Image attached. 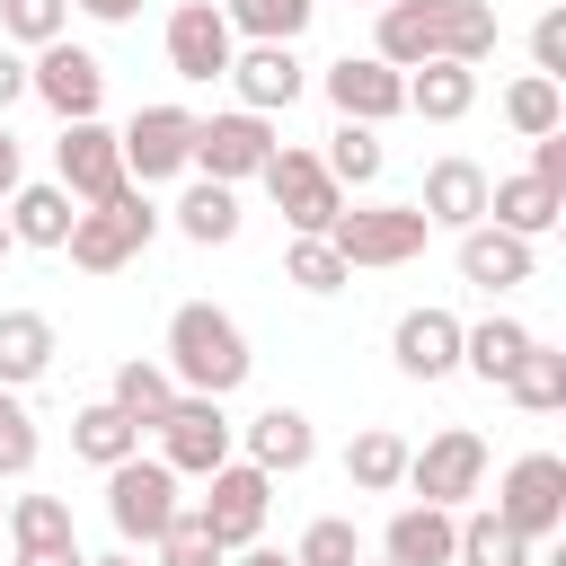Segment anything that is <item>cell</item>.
<instances>
[{
    "instance_id": "6",
    "label": "cell",
    "mask_w": 566,
    "mask_h": 566,
    "mask_svg": "<svg viewBox=\"0 0 566 566\" xmlns=\"http://www.w3.org/2000/svg\"><path fill=\"white\" fill-rule=\"evenodd\" d=\"M504 531H522V539H557V522H566V460L557 451H522L513 469H504V486H495V504H486Z\"/></svg>"
},
{
    "instance_id": "21",
    "label": "cell",
    "mask_w": 566,
    "mask_h": 566,
    "mask_svg": "<svg viewBox=\"0 0 566 566\" xmlns=\"http://www.w3.org/2000/svg\"><path fill=\"white\" fill-rule=\"evenodd\" d=\"M460 283H478V292H504V283H531V239H513V230H460Z\"/></svg>"
},
{
    "instance_id": "51",
    "label": "cell",
    "mask_w": 566,
    "mask_h": 566,
    "mask_svg": "<svg viewBox=\"0 0 566 566\" xmlns=\"http://www.w3.org/2000/svg\"><path fill=\"white\" fill-rule=\"evenodd\" d=\"M0 248H9V212H0Z\"/></svg>"
},
{
    "instance_id": "37",
    "label": "cell",
    "mask_w": 566,
    "mask_h": 566,
    "mask_svg": "<svg viewBox=\"0 0 566 566\" xmlns=\"http://www.w3.org/2000/svg\"><path fill=\"white\" fill-rule=\"evenodd\" d=\"M318 168H327L336 186H371V177H380V133H371V124H336Z\"/></svg>"
},
{
    "instance_id": "11",
    "label": "cell",
    "mask_w": 566,
    "mask_h": 566,
    "mask_svg": "<svg viewBox=\"0 0 566 566\" xmlns=\"http://www.w3.org/2000/svg\"><path fill=\"white\" fill-rule=\"evenodd\" d=\"M407 486H416L424 504H442V513H451L460 495H478V486H486V442H478L469 424H442L424 451H407Z\"/></svg>"
},
{
    "instance_id": "34",
    "label": "cell",
    "mask_w": 566,
    "mask_h": 566,
    "mask_svg": "<svg viewBox=\"0 0 566 566\" xmlns=\"http://www.w3.org/2000/svg\"><path fill=\"white\" fill-rule=\"evenodd\" d=\"M221 18H230V35H256V44H292V35L318 18V0H221Z\"/></svg>"
},
{
    "instance_id": "2",
    "label": "cell",
    "mask_w": 566,
    "mask_h": 566,
    "mask_svg": "<svg viewBox=\"0 0 566 566\" xmlns=\"http://www.w3.org/2000/svg\"><path fill=\"white\" fill-rule=\"evenodd\" d=\"M248 336H239V318L230 310H212V301H186L177 318H168V380L186 389V398H230L239 380H248Z\"/></svg>"
},
{
    "instance_id": "7",
    "label": "cell",
    "mask_w": 566,
    "mask_h": 566,
    "mask_svg": "<svg viewBox=\"0 0 566 566\" xmlns=\"http://www.w3.org/2000/svg\"><path fill=\"white\" fill-rule=\"evenodd\" d=\"M283 142H274V124L265 115H248V106H230V115H195V168L212 177V186H239V177H265V159H274Z\"/></svg>"
},
{
    "instance_id": "49",
    "label": "cell",
    "mask_w": 566,
    "mask_h": 566,
    "mask_svg": "<svg viewBox=\"0 0 566 566\" xmlns=\"http://www.w3.org/2000/svg\"><path fill=\"white\" fill-rule=\"evenodd\" d=\"M239 566H292V557H274V548H248V557H239Z\"/></svg>"
},
{
    "instance_id": "27",
    "label": "cell",
    "mask_w": 566,
    "mask_h": 566,
    "mask_svg": "<svg viewBox=\"0 0 566 566\" xmlns=\"http://www.w3.org/2000/svg\"><path fill=\"white\" fill-rule=\"evenodd\" d=\"M531 354V327L522 318H478V327H460V363L486 380V389H504V371Z\"/></svg>"
},
{
    "instance_id": "19",
    "label": "cell",
    "mask_w": 566,
    "mask_h": 566,
    "mask_svg": "<svg viewBox=\"0 0 566 566\" xmlns=\"http://www.w3.org/2000/svg\"><path fill=\"white\" fill-rule=\"evenodd\" d=\"M416 212H424L433 230H478V221H486V168H478V159H433Z\"/></svg>"
},
{
    "instance_id": "28",
    "label": "cell",
    "mask_w": 566,
    "mask_h": 566,
    "mask_svg": "<svg viewBox=\"0 0 566 566\" xmlns=\"http://www.w3.org/2000/svg\"><path fill=\"white\" fill-rule=\"evenodd\" d=\"M345 478H354V495H389V486H407V442H398L389 424H363V433L345 442Z\"/></svg>"
},
{
    "instance_id": "36",
    "label": "cell",
    "mask_w": 566,
    "mask_h": 566,
    "mask_svg": "<svg viewBox=\"0 0 566 566\" xmlns=\"http://www.w3.org/2000/svg\"><path fill=\"white\" fill-rule=\"evenodd\" d=\"M0 531H9L18 548H71V539H80V531H71V504H62V495H18Z\"/></svg>"
},
{
    "instance_id": "40",
    "label": "cell",
    "mask_w": 566,
    "mask_h": 566,
    "mask_svg": "<svg viewBox=\"0 0 566 566\" xmlns=\"http://www.w3.org/2000/svg\"><path fill=\"white\" fill-rule=\"evenodd\" d=\"M62 18H71V0H0V35H18V44H62Z\"/></svg>"
},
{
    "instance_id": "20",
    "label": "cell",
    "mask_w": 566,
    "mask_h": 566,
    "mask_svg": "<svg viewBox=\"0 0 566 566\" xmlns=\"http://www.w3.org/2000/svg\"><path fill=\"white\" fill-rule=\"evenodd\" d=\"M451 531H460V513H442V504H407V513H389L380 557H389V566H451Z\"/></svg>"
},
{
    "instance_id": "46",
    "label": "cell",
    "mask_w": 566,
    "mask_h": 566,
    "mask_svg": "<svg viewBox=\"0 0 566 566\" xmlns=\"http://www.w3.org/2000/svg\"><path fill=\"white\" fill-rule=\"evenodd\" d=\"M18 566H88V557H80V539H71V548H18Z\"/></svg>"
},
{
    "instance_id": "41",
    "label": "cell",
    "mask_w": 566,
    "mask_h": 566,
    "mask_svg": "<svg viewBox=\"0 0 566 566\" xmlns=\"http://www.w3.org/2000/svg\"><path fill=\"white\" fill-rule=\"evenodd\" d=\"M283 274H292L301 292H336V283H354V274H345V256H336L327 239H292V256H283Z\"/></svg>"
},
{
    "instance_id": "16",
    "label": "cell",
    "mask_w": 566,
    "mask_h": 566,
    "mask_svg": "<svg viewBox=\"0 0 566 566\" xmlns=\"http://www.w3.org/2000/svg\"><path fill=\"white\" fill-rule=\"evenodd\" d=\"M327 97H336V115L345 124H389V115H407V71H389V62H371V53H345V62H327Z\"/></svg>"
},
{
    "instance_id": "33",
    "label": "cell",
    "mask_w": 566,
    "mask_h": 566,
    "mask_svg": "<svg viewBox=\"0 0 566 566\" xmlns=\"http://www.w3.org/2000/svg\"><path fill=\"white\" fill-rule=\"evenodd\" d=\"M451 566H531V539L504 531L495 513H469V522L451 531Z\"/></svg>"
},
{
    "instance_id": "17",
    "label": "cell",
    "mask_w": 566,
    "mask_h": 566,
    "mask_svg": "<svg viewBox=\"0 0 566 566\" xmlns=\"http://www.w3.org/2000/svg\"><path fill=\"white\" fill-rule=\"evenodd\" d=\"M230 88H239L248 115H274V106H292L310 80H301V53H292V44H248V53H230Z\"/></svg>"
},
{
    "instance_id": "42",
    "label": "cell",
    "mask_w": 566,
    "mask_h": 566,
    "mask_svg": "<svg viewBox=\"0 0 566 566\" xmlns=\"http://www.w3.org/2000/svg\"><path fill=\"white\" fill-rule=\"evenodd\" d=\"M35 469V416L18 407V389H0V478H27Z\"/></svg>"
},
{
    "instance_id": "15",
    "label": "cell",
    "mask_w": 566,
    "mask_h": 566,
    "mask_svg": "<svg viewBox=\"0 0 566 566\" xmlns=\"http://www.w3.org/2000/svg\"><path fill=\"white\" fill-rule=\"evenodd\" d=\"M27 88H35L62 124H88V115H97V97H106V62H97L88 44H44V53H35V71H27Z\"/></svg>"
},
{
    "instance_id": "54",
    "label": "cell",
    "mask_w": 566,
    "mask_h": 566,
    "mask_svg": "<svg viewBox=\"0 0 566 566\" xmlns=\"http://www.w3.org/2000/svg\"><path fill=\"white\" fill-rule=\"evenodd\" d=\"M380 9H389V0H380Z\"/></svg>"
},
{
    "instance_id": "45",
    "label": "cell",
    "mask_w": 566,
    "mask_h": 566,
    "mask_svg": "<svg viewBox=\"0 0 566 566\" xmlns=\"http://www.w3.org/2000/svg\"><path fill=\"white\" fill-rule=\"evenodd\" d=\"M18 97H27V62L0 44V106H18Z\"/></svg>"
},
{
    "instance_id": "13",
    "label": "cell",
    "mask_w": 566,
    "mask_h": 566,
    "mask_svg": "<svg viewBox=\"0 0 566 566\" xmlns=\"http://www.w3.org/2000/svg\"><path fill=\"white\" fill-rule=\"evenodd\" d=\"M115 142H124V177H142V186L195 168V115H186V106H142Z\"/></svg>"
},
{
    "instance_id": "4",
    "label": "cell",
    "mask_w": 566,
    "mask_h": 566,
    "mask_svg": "<svg viewBox=\"0 0 566 566\" xmlns=\"http://www.w3.org/2000/svg\"><path fill=\"white\" fill-rule=\"evenodd\" d=\"M424 239H433V221L416 203H363V212L327 221V248L345 256V274L354 265H407V256H424Z\"/></svg>"
},
{
    "instance_id": "47",
    "label": "cell",
    "mask_w": 566,
    "mask_h": 566,
    "mask_svg": "<svg viewBox=\"0 0 566 566\" xmlns=\"http://www.w3.org/2000/svg\"><path fill=\"white\" fill-rule=\"evenodd\" d=\"M71 9H88V18H106V27H124V18L142 9V0H71Z\"/></svg>"
},
{
    "instance_id": "10",
    "label": "cell",
    "mask_w": 566,
    "mask_h": 566,
    "mask_svg": "<svg viewBox=\"0 0 566 566\" xmlns=\"http://www.w3.org/2000/svg\"><path fill=\"white\" fill-rule=\"evenodd\" d=\"M150 433H159V460H168L177 478H212V469L230 460V416H221V398H186V389H177V407H168Z\"/></svg>"
},
{
    "instance_id": "50",
    "label": "cell",
    "mask_w": 566,
    "mask_h": 566,
    "mask_svg": "<svg viewBox=\"0 0 566 566\" xmlns=\"http://www.w3.org/2000/svg\"><path fill=\"white\" fill-rule=\"evenodd\" d=\"M88 566H142V557H133V548H115V557H88Z\"/></svg>"
},
{
    "instance_id": "9",
    "label": "cell",
    "mask_w": 566,
    "mask_h": 566,
    "mask_svg": "<svg viewBox=\"0 0 566 566\" xmlns=\"http://www.w3.org/2000/svg\"><path fill=\"white\" fill-rule=\"evenodd\" d=\"M265 195H274V212H283L301 239H327V221L345 212V186L318 168V150H274V159H265Z\"/></svg>"
},
{
    "instance_id": "30",
    "label": "cell",
    "mask_w": 566,
    "mask_h": 566,
    "mask_svg": "<svg viewBox=\"0 0 566 566\" xmlns=\"http://www.w3.org/2000/svg\"><path fill=\"white\" fill-rule=\"evenodd\" d=\"M504 389H513V407H531V416H557V407H566V354L531 336V354L504 371Z\"/></svg>"
},
{
    "instance_id": "43",
    "label": "cell",
    "mask_w": 566,
    "mask_h": 566,
    "mask_svg": "<svg viewBox=\"0 0 566 566\" xmlns=\"http://www.w3.org/2000/svg\"><path fill=\"white\" fill-rule=\"evenodd\" d=\"M531 62H539V80H566V9H548L531 27Z\"/></svg>"
},
{
    "instance_id": "44",
    "label": "cell",
    "mask_w": 566,
    "mask_h": 566,
    "mask_svg": "<svg viewBox=\"0 0 566 566\" xmlns=\"http://www.w3.org/2000/svg\"><path fill=\"white\" fill-rule=\"evenodd\" d=\"M522 177H539V186H557V195H566V133H539V142H531V168H522Z\"/></svg>"
},
{
    "instance_id": "32",
    "label": "cell",
    "mask_w": 566,
    "mask_h": 566,
    "mask_svg": "<svg viewBox=\"0 0 566 566\" xmlns=\"http://www.w3.org/2000/svg\"><path fill=\"white\" fill-rule=\"evenodd\" d=\"M71 451H80V460H97V469H115V460H133V451H142V424H124V416L97 398V407H80V416H71Z\"/></svg>"
},
{
    "instance_id": "18",
    "label": "cell",
    "mask_w": 566,
    "mask_h": 566,
    "mask_svg": "<svg viewBox=\"0 0 566 566\" xmlns=\"http://www.w3.org/2000/svg\"><path fill=\"white\" fill-rule=\"evenodd\" d=\"M389 354H398L407 380H442V371H460V318L451 310H407L389 327Z\"/></svg>"
},
{
    "instance_id": "53",
    "label": "cell",
    "mask_w": 566,
    "mask_h": 566,
    "mask_svg": "<svg viewBox=\"0 0 566 566\" xmlns=\"http://www.w3.org/2000/svg\"><path fill=\"white\" fill-rule=\"evenodd\" d=\"M0 522H9V504H0Z\"/></svg>"
},
{
    "instance_id": "35",
    "label": "cell",
    "mask_w": 566,
    "mask_h": 566,
    "mask_svg": "<svg viewBox=\"0 0 566 566\" xmlns=\"http://www.w3.org/2000/svg\"><path fill=\"white\" fill-rule=\"evenodd\" d=\"M177 230L195 239V248H221V239H239V195L230 186H186V203H177Z\"/></svg>"
},
{
    "instance_id": "24",
    "label": "cell",
    "mask_w": 566,
    "mask_h": 566,
    "mask_svg": "<svg viewBox=\"0 0 566 566\" xmlns=\"http://www.w3.org/2000/svg\"><path fill=\"white\" fill-rule=\"evenodd\" d=\"M557 212H566V195H557V186H539V177H495V186H486V221H495V230H513V239H539Z\"/></svg>"
},
{
    "instance_id": "31",
    "label": "cell",
    "mask_w": 566,
    "mask_h": 566,
    "mask_svg": "<svg viewBox=\"0 0 566 566\" xmlns=\"http://www.w3.org/2000/svg\"><path fill=\"white\" fill-rule=\"evenodd\" d=\"M504 124H513L522 142H539V133H566V88H557V80H539V71H522V80L504 88Z\"/></svg>"
},
{
    "instance_id": "22",
    "label": "cell",
    "mask_w": 566,
    "mask_h": 566,
    "mask_svg": "<svg viewBox=\"0 0 566 566\" xmlns=\"http://www.w3.org/2000/svg\"><path fill=\"white\" fill-rule=\"evenodd\" d=\"M310 451H318V433H310V416H301V407H265V416L248 424V469H265V478L310 469Z\"/></svg>"
},
{
    "instance_id": "26",
    "label": "cell",
    "mask_w": 566,
    "mask_h": 566,
    "mask_svg": "<svg viewBox=\"0 0 566 566\" xmlns=\"http://www.w3.org/2000/svg\"><path fill=\"white\" fill-rule=\"evenodd\" d=\"M71 221H80V203L62 186H18L9 195V239H27V248H62Z\"/></svg>"
},
{
    "instance_id": "12",
    "label": "cell",
    "mask_w": 566,
    "mask_h": 566,
    "mask_svg": "<svg viewBox=\"0 0 566 566\" xmlns=\"http://www.w3.org/2000/svg\"><path fill=\"white\" fill-rule=\"evenodd\" d=\"M203 486H212V495L195 504V513H203V531H212L221 548H248V539L265 531V504H274V478H265V469H248V460H221V469H212Z\"/></svg>"
},
{
    "instance_id": "3",
    "label": "cell",
    "mask_w": 566,
    "mask_h": 566,
    "mask_svg": "<svg viewBox=\"0 0 566 566\" xmlns=\"http://www.w3.org/2000/svg\"><path fill=\"white\" fill-rule=\"evenodd\" d=\"M150 230H159V212H150V195L142 186H124L115 203H88L80 221H71V265L80 274H115V265H133L142 248H150Z\"/></svg>"
},
{
    "instance_id": "29",
    "label": "cell",
    "mask_w": 566,
    "mask_h": 566,
    "mask_svg": "<svg viewBox=\"0 0 566 566\" xmlns=\"http://www.w3.org/2000/svg\"><path fill=\"white\" fill-rule=\"evenodd\" d=\"M106 407H115L124 424H142V433H150V424L177 407V380H168V363H124V371H115V389H106Z\"/></svg>"
},
{
    "instance_id": "1",
    "label": "cell",
    "mask_w": 566,
    "mask_h": 566,
    "mask_svg": "<svg viewBox=\"0 0 566 566\" xmlns=\"http://www.w3.org/2000/svg\"><path fill=\"white\" fill-rule=\"evenodd\" d=\"M495 53V9L486 0H389L380 9V44L371 62L416 71V62H486Z\"/></svg>"
},
{
    "instance_id": "23",
    "label": "cell",
    "mask_w": 566,
    "mask_h": 566,
    "mask_svg": "<svg viewBox=\"0 0 566 566\" xmlns=\"http://www.w3.org/2000/svg\"><path fill=\"white\" fill-rule=\"evenodd\" d=\"M53 371V318L44 310H0V389H27Z\"/></svg>"
},
{
    "instance_id": "52",
    "label": "cell",
    "mask_w": 566,
    "mask_h": 566,
    "mask_svg": "<svg viewBox=\"0 0 566 566\" xmlns=\"http://www.w3.org/2000/svg\"><path fill=\"white\" fill-rule=\"evenodd\" d=\"M354 566H371V557H354ZM380 566H389V557H380Z\"/></svg>"
},
{
    "instance_id": "48",
    "label": "cell",
    "mask_w": 566,
    "mask_h": 566,
    "mask_svg": "<svg viewBox=\"0 0 566 566\" xmlns=\"http://www.w3.org/2000/svg\"><path fill=\"white\" fill-rule=\"evenodd\" d=\"M0 195H18V142L0 133Z\"/></svg>"
},
{
    "instance_id": "38",
    "label": "cell",
    "mask_w": 566,
    "mask_h": 566,
    "mask_svg": "<svg viewBox=\"0 0 566 566\" xmlns=\"http://www.w3.org/2000/svg\"><path fill=\"white\" fill-rule=\"evenodd\" d=\"M150 548H159V566H221V557H230V548L203 531V513H177V522H168Z\"/></svg>"
},
{
    "instance_id": "5",
    "label": "cell",
    "mask_w": 566,
    "mask_h": 566,
    "mask_svg": "<svg viewBox=\"0 0 566 566\" xmlns=\"http://www.w3.org/2000/svg\"><path fill=\"white\" fill-rule=\"evenodd\" d=\"M177 513H186V504H177V469H168V460H142V451H133V460L106 469V522L124 531V548H150Z\"/></svg>"
},
{
    "instance_id": "39",
    "label": "cell",
    "mask_w": 566,
    "mask_h": 566,
    "mask_svg": "<svg viewBox=\"0 0 566 566\" xmlns=\"http://www.w3.org/2000/svg\"><path fill=\"white\" fill-rule=\"evenodd\" d=\"M354 557H363V539H354L345 513H318V522L301 531V548H292V566H354Z\"/></svg>"
},
{
    "instance_id": "25",
    "label": "cell",
    "mask_w": 566,
    "mask_h": 566,
    "mask_svg": "<svg viewBox=\"0 0 566 566\" xmlns=\"http://www.w3.org/2000/svg\"><path fill=\"white\" fill-rule=\"evenodd\" d=\"M407 106H416L424 124H460V115L478 106V71H469V62H416Z\"/></svg>"
},
{
    "instance_id": "14",
    "label": "cell",
    "mask_w": 566,
    "mask_h": 566,
    "mask_svg": "<svg viewBox=\"0 0 566 566\" xmlns=\"http://www.w3.org/2000/svg\"><path fill=\"white\" fill-rule=\"evenodd\" d=\"M230 53H239V35H230V18L212 0H177L168 9V71L177 80H230Z\"/></svg>"
},
{
    "instance_id": "8",
    "label": "cell",
    "mask_w": 566,
    "mask_h": 566,
    "mask_svg": "<svg viewBox=\"0 0 566 566\" xmlns=\"http://www.w3.org/2000/svg\"><path fill=\"white\" fill-rule=\"evenodd\" d=\"M53 168H62V195L88 212V203H115L133 177H124V142L88 115V124H62V142H53Z\"/></svg>"
}]
</instances>
